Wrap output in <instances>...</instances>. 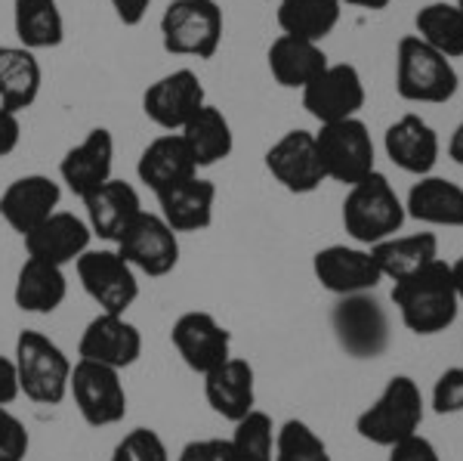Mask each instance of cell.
Segmentation results:
<instances>
[{
	"label": "cell",
	"mask_w": 463,
	"mask_h": 461,
	"mask_svg": "<svg viewBox=\"0 0 463 461\" xmlns=\"http://www.w3.org/2000/svg\"><path fill=\"white\" fill-rule=\"evenodd\" d=\"M392 303L408 331L420 334V338L448 331L458 322L460 313V297L451 279V264H445L439 257L423 270L399 279L392 285Z\"/></svg>",
	"instance_id": "1"
},
{
	"label": "cell",
	"mask_w": 463,
	"mask_h": 461,
	"mask_svg": "<svg viewBox=\"0 0 463 461\" xmlns=\"http://www.w3.org/2000/svg\"><path fill=\"white\" fill-rule=\"evenodd\" d=\"M405 202L380 170L349 186L346 202H343V226H346L349 239L362 248H374V245L392 239L405 226Z\"/></svg>",
	"instance_id": "2"
},
{
	"label": "cell",
	"mask_w": 463,
	"mask_h": 461,
	"mask_svg": "<svg viewBox=\"0 0 463 461\" xmlns=\"http://www.w3.org/2000/svg\"><path fill=\"white\" fill-rule=\"evenodd\" d=\"M423 415H427V403L417 381L408 375H395L386 381L374 403L355 418V430L362 440L392 449L395 443L420 434Z\"/></svg>",
	"instance_id": "3"
},
{
	"label": "cell",
	"mask_w": 463,
	"mask_h": 461,
	"mask_svg": "<svg viewBox=\"0 0 463 461\" xmlns=\"http://www.w3.org/2000/svg\"><path fill=\"white\" fill-rule=\"evenodd\" d=\"M13 362H16V375H19V393L25 399H32L37 406H59L69 397L74 362L43 331L34 329L19 331Z\"/></svg>",
	"instance_id": "4"
},
{
	"label": "cell",
	"mask_w": 463,
	"mask_h": 461,
	"mask_svg": "<svg viewBox=\"0 0 463 461\" xmlns=\"http://www.w3.org/2000/svg\"><path fill=\"white\" fill-rule=\"evenodd\" d=\"M460 78L451 59L432 50L417 34H405L395 50V91L405 102H448L458 96Z\"/></svg>",
	"instance_id": "5"
},
{
	"label": "cell",
	"mask_w": 463,
	"mask_h": 461,
	"mask_svg": "<svg viewBox=\"0 0 463 461\" xmlns=\"http://www.w3.org/2000/svg\"><path fill=\"white\" fill-rule=\"evenodd\" d=\"M331 331L340 351L353 360H380L392 341L390 313L374 292L337 297L331 310Z\"/></svg>",
	"instance_id": "6"
},
{
	"label": "cell",
	"mask_w": 463,
	"mask_h": 461,
	"mask_svg": "<svg viewBox=\"0 0 463 461\" xmlns=\"http://www.w3.org/2000/svg\"><path fill=\"white\" fill-rule=\"evenodd\" d=\"M161 43L174 56L213 59L222 43V10L216 0H170L161 16Z\"/></svg>",
	"instance_id": "7"
},
{
	"label": "cell",
	"mask_w": 463,
	"mask_h": 461,
	"mask_svg": "<svg viewBox=\"0 0 463 461\" xmlns=\"http://www.w3.org/2000/svg\"><path fill=\"white\" fill-rule=\"evenodd\" d=\"M80 288L99 313L124 316L139 297V273L118 255V248H90L74 260Z\"/></svg>",
	"instance_id": "8"
},
{
	"label": "cell",
	"mask_w": 463,
	"mask_h": 461,
	"mask_svg": "<svg viewBox=\"0 0 463 461\" xmlns=\"http://www.w3.org/2000/svg\"><path fill=\"white\" fill-rule=\"evenodd\" d=\"M316 149L327 180L355 186L358 180H364V177L377 170L374 139H371L364 121H358V118L321 124V130L316 133Z\"/></svg>",
	"instance_id": "9"
},
{
	"label": "cell",
	"mask_w": 463,
	"mask_h": 461,
	"mask_svg": "<svg viewBox=\"0 0 463 461\" xmlns=\"http://www.w3.org/2000/svg\"><path fill=\"white\" fill-rule=\"evenodd\" d=\"M69 397L90 427H111L127 418V390L118 369L78 360L71 366Z\"/></svg>",
	"instance_id": "10"
},
{
	"label": "cell",
	"mask_w": 463,
	"mask_h": 461,
	"mask_svg": "<svg viewBox=\"0 0 463 461\" xmlns=\"http://www.w3.org/2000/svg\"><path fill=\"white\" fill-rule=\"evenodd\" d=\"M115 248L133 270L152 279L167 276L179 264V235L167 226V220L161 214L143 211L124 229V235L115 242Z\"/></svg>",
	"instance_id": "11"
},
{
	"label": "cell",
	"mask_w": 463,
	"mask_h": 461,
	"mask_svg": "<svg viewBox=\"0 0 463 461\" xmlns=\"http://www.w3.org/2000/svg\"><path fill=\"white\" fill-rule=\"evenodd\" d=\"M170 344L185 366L204 378L207 371L222 366L232 356V331L204 310H189V313L176 316L174 329H170Z\"/></svg>",
	"instance_id": "12"
},
{
	"label": "cell",
	"mask_w": 463,
	"mask_h": 461,
	"mask_svg": "<svg viewBox=\"0 0 463 461\" xmlns=\"http://www.w3.org/2000/svg\"><path fill=\"white\" fill-rule=\"evenodd\" d=\"M207 106V93L201 78L192 69H176L164 74L143 93V111L161 130L179 133L201 109Z\"/></svg>",
	"instance_id": "13"
},
{
	"label": "cell",
	"mask_w": 463,
	"mask_h": 461,
	"mask_svg": "<svg viewBox=\"0 0 463 461\" xmlns=\"http://www.w3.org/2000/svg\"><path fill=\"white\" fill-rule=\"evenodd\" d=\"M362 106H364V81L355 65L349 62L327 65L312 84L303 87V109L318 124L358 118Z\"/></svg>",
	"instance_id": "14"
},
{
	"label": "cell",
	"mask_w": 463,
	"mask_h": 461,
	"mask_svg": "<svg viewBox=\"0 0 463 461\" xmlns=\"http://www.w3.org/2000/svg\"><path fill=\"white\" fill-rule=\"evenodd\" d=\"M312 273L318 285L334 297L374 292L383 282L371 248H353V245H327L312 257Z\"/></svg>",
	"instance_id": "15"
},
{
	"label": "cell",
	"mask_w": 463,
	"mask_h": 461,
	"mask_svg": "<svg viewBox=\"0 0 463 461\" xmlns=\"http://www.w3.org/2000/svg\"><path fill=\"white\" fill-rule=\"evenodd\" d=\"M143 356V334L127 316L118 313H99L87 322L84 334L78 341V360L99 362L109 369H130Z\"/></svg>",
	"instance_id": "16"
},
{
	"label": "cell",
	"mask_w": 463,
	"mask_h": 461,
	"mask_svg": "<svg viewBox=\"0 0 463 461\" xmlns=\"http://www.w3.org/2000/svg\"><path fill=\"white\" fill-rule=\"evenodd\" d=\"M266 168L294 196H309L327 180L316 149V133L309 130H288L279 143L269 146Z\"/></svg>",
	"instance_id": "17"
},
{
	"label": "cell",
	"mask_w": 463,
	"mask_h": 461,
	"mask_svg": "<svg viewBox=\"0 0 463 461\" xmlns=\"http://www.w3.org/2000/svg\"><path fill=\"white\" fill-rule=\"evenodd\" d=\"M62 202V186L47 174H28L13 180L0 196V220L19 235H28L41 226L50 214L59 211Z\"/></svg>",
	"instance_id": "18"
},
{
	"label": "cell",
	"mask_w": 463,
	"mask_h": 461,
	"mask_svg": "<svg viewBox=\"0 0 463 461\" xmlns=\"http://www.w3.org/2000/svg\"><path fill=\"white\" fill-rule=\"evenodd\" d=\"M111 168H115V137L106 128H96L62 155L59 177L69 186L71 196L84 202L90 192H96L102 183L111 180Z\"/></svg>",
	"instance_id": "19"
},
{
	"label": "cell",
	"mask_w": 463,
	"mask_h": 461,
	"mask_svg": "<svg viewBox=\"0 0 463 461\" xmlns=\"http://www.w3.org/2000/svg\"><path fill=\"white\" fill-rule=\"evenodd\" d=\"M25 242V255L34 260H47V264L56 266H69L74 264L84 251H90V242H93V229L84 217L71 211H56L50 214L41 226H34L28 235H22Z\"/></svg>",
	"instance_id": "20"
},
{
	"label": "cell",
	"mask_w": 463,
	"mask_h": 461,
	"mask_svg": "<svg viewBox=\"0 0 463 461\" xmlns=\"http://www.w3.org/2000/svg\"><path fill=\"white\" fill-rule=\"evenodd\" d=\"M204 399L220 418L241 421L244 415L257 408V375L253 366L241 356H229L222 366L204 375Z\"/></svg>",
	"instance_id": "21"
},
{
	"label": "cell",
	"mask_w": 463,
	"mask_h": 461,
	"mask_svg": "<svg viewBox=\"0 0 463 461\" xmlns=\"http://www.w3.org/2000/svg\"><path fill=\"white\" fill-rule=\"evenodd\" d=\"M383 149L395 168L405 174L427 177L439 161V137L420 115L408 111L383 133Z\"/></svg>",
	"instance_id": "22"
},
{
	"label": "cell",
	"mask_w": 463,
	"mask_h": 461,
	"mask_svg": "<svg viewBox=\"0 0 463 461\" xmlns=\"http://www.w3.org/2000/svg\"><path fill=\"white\" fill-rule=\"evenodd\" d=\"M87 207V223L93 229V235H99L102 242L115 245L124 235V229L143 214V202H139V192L133 183L115 180L102 183L96 192H90L84 198Z\"/></svg>",
	"instance_id": "23"
},
{
	"label": "cell",
	"mask_w": 463,
	"mask_h": 461,
	"mask_svg": "<svg viewBox=\"0 0 463 461\" xmlns=\"http://www.w3.org/2000/svg\"><path fill=\"white\" fill-rule=\"evenodd\" d=\"M158 196L161 217L174 233H201L213 223V202H216V186L201 177L167 186V189L155 192Z\"/></svg>",
	"instance_id": "24"
},
{
	"label": "cell",
	"mask_w": 463,
	"mask_h": 461,
	"mask_svg": "<svg viewBox=\"0 0 463 461\" xmlns=\"http://www.w3.org/2000/svg\"><path fill=\"white\" fill-rule=\"evenodd\" d=\"M65 297H69V279L62 266L25 257L16 273V285H13V301L22 313L50 316L62 307Z\"/></svg>",
	"instance_id": "25"
},
{
	"label": "cell",
	"mask_w": 463,
	"mask_h": 461,
	"mask_svg": "<svg viewBox=\"0 0 463 461\" xmlns=\"http://www.w3.org/2000/svg\"><path fill=\"white\" fill-rule=\"evenodd\" d=\"M137 174L139 183H146L152 192H161L167 186L189 180V177H198V165L179 133H161L143 149L137 161Z\"/></svg>",
	"instance_id": "26"
},
{
	"label": "cell",
	"mask_w": 463,
	"mask_h": 461,
	"mask_svg": "<svg viewBox=\"0 0 463 461\" xmlns=\"http://www.w3.org/2000/svg\"><path fill=\"white\" fill-rule=\"evenodd\" d=\"M405 214L427 226H463V186L445 180V177H417L411 186Z\"/></svg>",
	"instance_id": "27"
},
{
	"label": "cell",
	"mask_w": 463,
	"mask_h": 461,
	"mask_svg": "<svg viewBox=\"0 0 463 461\" xmlns=\"http://www.w3.org/2000/svg\"><path fill=\"white\" fill-rule=\"evenodd\" d=\"M269 72L288 91H303L306 84L318 78L327 69V53L321 50V43L303 41V37L279 34L269 47Z\"/></svg>",
	"instance_id": "28"
},
{
	"label": "cell",
	"mask_w": 463,
	"mask_h": 461,
	"mask_svg": "<svg viewBox=\"0 0 463 461\" xmlns=\"http://www.w3.org/2000/svg\"><path fill=\"white\" fill-rule=\"evenodd\" d=\"M41 62L32 50L0 43V106L10 111H25L41 96Z\"/></svg>",
	"instance_id": "29"
},
{
	"label": "cell",
	"mask_w": 463,
	"mask_h": 461,
	"mask_svg": "<svg viewBox=\"0 0 463 461\" xmlns=\"http://www.w3.org/2000/svg\"><path fill=\"white\" fill-rule=\"evenodd\" d=\"M13 32L19 47L25 50H53L65 41V22L59 0H16L13 4Z\"/></svg>",
	"instance_id": "30"
},
{
	"label": "cell",
	"mask_w": 463,
	"mask_h": 461,
	"mask_svg": "<svg viewBox=\"0 0 463 461\" xmlns=\"http://www.w3.org/2000/svg\"><path fill=\"white\" fill-rule=\"evenodd\" d=\"M179 137L185 139L192 158L198 168H213L220 161H226L235 149V137H232V124L216 106H204L179 130Z\"/></svg>",
	"instance_id": "31"
},
{
	"label": "cell",
	"mask_w": 463,
	"mask_h": 461,
	"mask_svg": "<svg viewBox=\"0 0 463 461\" xmlns=\"http://www.w3.org/2000/svg\"><path fill=\"white\" fill-rule=\"evenodd\" d=\"M383 279H405L411 273L423 270L432 260H439V239L436 233H411V235H392L371 248Z\"/></svg>",
	"instance_id": "32"
},
{
	"label": "cell",
	"mask_w": 463,
	"mask_h": 461,
	"mask_svg": "<svg viewBox=\"0 0 463 461\" xmlns=\"http://www.w3.org/2000/svg\"><path fill=\"white\" fill-rule=\"evenodd\" d=\"M340 13V0H285V4H279V16L275 19H279L281 34L321 43L337 28Z\"/></svg>",
	"instance_id": "33"
},
{
	"label": "cell",
	"mask_w": 463,
	"mask_h": 461,
	"mask_svg": "<svg viewBox=\"0 0 463 461\" xmlns=\"http://www.w3.org/2000/svg\"><path fill=\"white\" fill-rule=\"evenodd\" d=\"M417 37L427 41L432 50H439L448 59L463 56V10L458 4H436L420 6V13L414 16Z\"/></svg>",
	"instance_id": "34"
},
{
	"label": "cell",
	"mask_w": 463,
	"mask_h": 461,
	"mask_svg": "<svg viewBox=\"0 0 463 461\" xmlns=\"http://www.w3.org/2000/svg\"><path fill=\"white\" fill-rule=\"evenodd\" d=\"M275 461H331V452L306 421L290 418L275 427Z\"/></svg>",
	"instance_id": "35"
},
{
	"label": "cell",
	"mask_w": 463,
	"mask_h": 461,
	"mask_svg": "<svg viewBox=\"0 0 463 461\" xmlns=\"http://www.w3.org/2000/svg\"><path fill=\"white\" fill-rule=\"evenodd\" d=\"M229 440L235 443V452L241 461H275V425L260 408L235 421V434Z\"/></svg>",
	"instance_id": "36"
},
{
	"label": "cell",
	"mask_w": 463,
	"mask_h": 461,
	"mask_svg": "<svg viewBox=\"0 0 463 461\" xmlns=\"http://www.w3.org/2000/svg\"><path fill=\"white\" fill-rule=\"evenodd\" d=\"M109 461H170V452L158 430L133 427L130 434H124L121 440H118Z\"/></svg>",
	"instance_id": "37"
},
{
	"label": "cell",
	"mask_w": 463,
	"mask_h": 461,
	"mask_svg": "<svg viewBox=\"0 0 463 461\" xmlns=\"http://www.w3.org/2000/svg\"><path fill=\"white\" fill-rule=\"evenodd\" d=\"M32 449L28 427L19 415L10 412V406H0V461H25Z\"/></svg>",
	"instance_id": "38"
},
{
	"label": "cell",
	"mask_w": 463,
	"mask_h": 461,
	"mask_svg": "<svg viewBox=\"0 0 463 461\" xmlns=\"http://www.w3.org/2000/svg\"><path fill=\"white\" fill-rule=\"evenodd\" d=\"M432 408L439 415L463 412V366L442 371L432 384Z\"/></svg>",
	"instance_id": "39"
},
{
	"label": "cell",
	"mask_w": 463,
	"mask_h": 461,
	"mask_svg": "<svg viewBox=\"0 0 463 461\" xmlns=\"http://www.w3.org/2000/svg\"><path fill=\"white\" fill-rule=\"evenodd\" d=\"M176 461H241L235 452V443L222 437H207V440H192L179 449Z\"/></svg>",
	"instance_id": "40"
},
{
	"label": "cell",
	"mask_w": 463,
	"mask_h": 461,
	"mask_svg": "<svg viewBox=\"0 0 463 461\" xmlns=\"http://www.w3.org/2000/svg\"><path fill=\"white\" fill-rule=\"evenodd\" d=\"M386 461H442V456H439L432 440H427L423 434H414V437H408V440L395 443Z\"/></svg>",
	"instance_id": "41"
},
{
	"label": "cell",
	"mask_w": 463,
	"mask_h": 461,
	"mask_svg": "<svg viewBox=\"0 0 463 461\" xmlns=\"http://www.w3.org/2000/svg\"><path fill=\"white\" fill-rule=\"evenodd\" d=\"M19 139H22V124H19V115L10 109L0 106V158L13 155L19 149Z\"/></svg>",
	"instance_id": "42"
},
{
	"label": "cell",
	"mask_w": 463,
	"mask_h": 461,
	"mask_svg": "<svg viewBox=\"0 0 463 461\" xmlns=\"http://www.w3.org/2000/svg\"><path fill=\"white\" fill-rule=\"evenodd\" d=\"M22 397L19 393V375L13 356H0V406H10Z\"/></svg>",
	"instance_id": "43"
},
{
	"label": "cell",
	"mask_w": 463,
	"mask_h": 461,
	"mask_svg": "<svg viewBox=\"0 0 463 461\" xmlns=\"http://www.w3.org/2000/svg\"><path fill=\"white\" fill-rule=\"evenodd\" d=\"M109 4H111V10H115L118 22L137 28L139 22L148 16V6H152V0H109Z\"/></svg>",
	"instance_id": "44"
},
{
	"label": "cell",
	"mask_w": 463,
	"mask_h": 461,
	"mask_svg": "<svg viewBox=\"0 0 463 461\" xmlns=\"http://www.w3.org/2000/svg\"><path fill=\"white\" fill-rule=\"evenodd\" d=\"M448 158H451L454 165H463V121L454 128L451 139H448Z\"/></svg>",
	"instance_id": "45"
},
{
	"label": "cell",
	"mask_w": 463,
	"mask_h": 461,
	"mask_svg": "<svg viewBox=\"0 0 463 461\" xmlns=\"http://www.w3.org/2000/svg\"><path fill=\"white\" fill-rule=\"evenodd\" d=\"M343 6H362V10H386L392 0H340Z\"/></svg>",
	"instance_id": "46"
},
{
	"label": "cell",
	"mask_w": 463,
	"mask_h": 461,
	"mask_svg": "<svg viewBox=\"0 0 463 461\" xmlns=\"http://www.w3.org/2000/svg\"><path fill=\"white\" fill-rule=\"evenodd\" d=\"M451 279H454V288H458V297L463 303V255L451 264Z\"/></svg>",
	"instance_id": "47"
},
{
	"label": "cell",
	"mask_w": 463,
	"mask_h": 461,
	"mask_svg": "<svg viewBox=\"0 0 463 461\" xmlns=\"http://www.w3.org/2000/svg\"><path fill=\"white\" fill-rule=\"evenodd\" d=\"M458 6H460V10H463V0H458Z\"/></svg>",
	"instance_id": "48"
},
{
	"label": "cell",
	"mask_w": 463,
	"mask_h": 461,
	"mask_svg": "<svg viewBox=\"0 0 463 461\" xmlns=\"http://www.w3.org/2000/svg\"><path fill=\"white\" fill-rule=\"evenodd\" d=\"M279 4H285V0H279Z\"/></svg>",
	"instance_id": "49"
}]
</instances>
